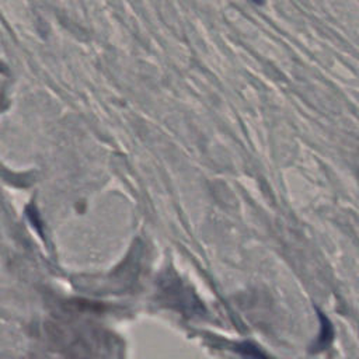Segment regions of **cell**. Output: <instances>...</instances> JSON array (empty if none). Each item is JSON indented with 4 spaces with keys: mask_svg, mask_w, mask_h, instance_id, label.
<instances>
[{
    "mask_svg": "<svg viewBox=\"0 0 359 359\" xmlns=\"http://www.w3.org/2000/svg\"><path fill=\"white\" fill-rule=\"evenodd\" d=\"M254 4H257V6H264L265 3H266V0H251Z\"/></svg>",
    "mask_w": 359,
    "mask_h": 359,
    "instance_id": "obj_1",
    "label": "cell"
}]
</instances>
